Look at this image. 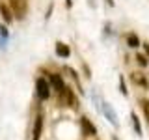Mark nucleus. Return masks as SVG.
<instances>
[{
    "label": "nucleus",
    "instance_id": "nucleus-1",
    "mask_svg": "<svg viewBox=\"0 0 149 140\" xmlns=\"http://www.w3.org/2000/svg\"><path fill=\"white\" fill-rule=\"evenodd\" d=\"M9 9H11L15 19L24 21L26 15H28V2L26 0H9Z\"/></svg>",
    "mask_w": 149,
    "mask_h": 140
},
{
    "label": "nucleus",
    "instance_id": "nucleus-2",
    "mask_svg": "<svg viewBox=\"0 0 149 140\" xmlns=\"http://www.w3.org/2000/svg\"><path fill=\"white\" fill-rule=\"evenodd\" d=\"M36 92H37V97H39L41 101H47L50 97V84H49V80L43 78V77H39L36 80Z\"/></svg>",
    "mask_w": 149,
    "mask_h": 140
},
{
    "label": "nucleus",
    "instance_id": "nucleus-3",
    "mask_svg": "<svg viewBox=\"0 0 149 140\" xmlns=\"http://www.w3.org/2000/svg\"><path fill=\"white\" fill-rule=\"evenodd\" d=\"M49 80H50V84H52V88L56 90V93H58V95H63L67 88H65L62 77H60V75H56V73H52V75H49Z\"/></svg>",
    "mask_w": 149,
    "mask_h": 140
},
{
    "label": "nucleus",
    "instance_id": "nucleus-4",
    "mask_svg": "<svg viewBox=\"0 0 149 140\" xmlns=\"http://www.w3.org/2000/svg\"><path fill=\"white\" fill-rule=\"evenodd\" d=\"M80 125H82V129L86 131L90 136H95V134H97V129L93 127V123H91V121L88 120V118H82V120H80Z\"/></svg>",
    "mask_w": 149,
    "mask_h": 140
},
{
    "label": "nucleus",
    "instance_id": "nucleus-5",
    "mask_svg": "<svg viewBox=\"0 0 149 140\" xmlns=\"http://www.w3.org/2000/svg\"><path fill=\"white\" fill-rule=\"evenodd\" d=\"M56 54H58L60 58H69L71 49H69V45H65V43H56Z\"/></svg>",
    "mask_w": 149,
    "mask_h": 140
},
{
    "label": "nucleus",
    "instance_id": "nucleus-6",
    "mask_svg": "<svg viewBox=\"0 0 149 140\" xmlns=\"http://www.w3.org/2000/svg\"><path fill=\"white\" fill-rule=\"evenodd\" d=\"M41 129H43V118H41V114H39L36 118V123H34V138H32V140H39Z\"/></svg>",
    "mask_w": 149,
    "mask_h": 140
},
{
    "label": "nucleus",
    "instance_id": "nucleus-7",
    "mask_svg": "<svg viewBox=\"0 0 149 140\" xmlns=\"http://www.w3.org/2000/svg\"><path fill=\"white\" fill-rule=\"evenodd\" d=\"M130 80H132L134 84H138V86H142V88H147V86H149L147 78H146V77H142L140 73H132V75H130Z\"/></svg>",
    "mask_w": 149,
    "mask_h": 140
},
{
    "label": "nucleus",
    "instance_id": "nucleus-8",
    "mask_svg": "<svg viewBox=\"0 0 149 140\" xmlns=\"http://www.w3.org/2000/svg\"><path fill=\"white\" fill-rule=\"evenodd\" d=\"M101 106H102V112L106 114V118H108V121H112L114 125H118V116H116V112H112L110 106L106 105V103H104V105H101Z\"/></svg>",
    "mask_w": 149,
    "mask_h": 140
},
{
    "label": "nucleus",
    "instance_id": "nucleus-9",
    "mask_svg": "<svg viewBox=\"0 0 149 140\" xmlns=\"http://www.w3.org/2000/svg\"><path fill=\"white\" fill-rule=\"evenodd\" d=\"M127 43L130 49H136V47H140V39H138V36L136 34H129L127 36Z\"/></svg>",
    "mask_w": 149,
    "mask_h": 140
},
{
    "label": "nucleus",
    "instance_id": "nucleus-10",
    "mask_svg": "<svg viewBox=\"0 0 149 140\" xmlns=\"http://www.w3.org/2000/svg\"><path fill=\"white\" fill-rule=\"evenodd\" d=\"M0 11H2V17H4V21H6V22H11V21H13V13H11V9L8 11V8H6V6H0Z\"/></svg>",
    "mask_w": 149,
    "mask_h": 140
},
{
    "label": "nucleus",
    "instance_id": "nucleus-11",
    "mask_svg": "<svg viewBox=\"0 0 149 140\" xmlns=\"http://www.w3.org/2000/svg\"><path fill=\"white\" fill-rule=\"evenodd\" d=\"M132 127L134 131H136V134H142V127H140V120L136 114H132Z\"/></svg>",
    "mask_w": 149,
    "mask_h": 140
},
{
    "label": "nucleus",
    "instance_id": "nucleus-12",
    "mask_svg": "<svg viewBox=\"0 0 149 140\" xmlns=\"http://www.w3.org/2000/svg\"><path fill=\"white\" fill-rule=\"evenodd\" d=\"M136 60H138V64L142 65V67H146V65H147V62H149L146 54H138V56H136Z\"/></svg>",
    "mask_w": 149,
    "mask_h": 140
},
{
    "label": "nucleus",
    "instance_id": "nucleus-13",
    "mask_svg": "<svg viewBox=\"0 0 149 140\" xmlns=\"http://www.w3.org/2000/svg\"><path fill=\"white\" fill-rule=\"evenodd\" d=\"M142 110H143V114H146V118H147V123H149V101L142 103Z\"/></svg>",
    "mask_w": 149,
    "mask_h": 140
},
{
    "label": "nucleus",
    "instance_id": "nucleus-14",
    "mask_svg": "<svg viewBox=\"0 0 149 140\" xmlns=\"http://www.w3.org/2000/svg\"><path fill=\"white\" fill-rule=\"evenodd\" d=\"M143 50H146V56H147V60H149V43H143Z\"/></svg>",
    "mask_w": 149,
    "mask_h": 140
},
{
    "label": "nucleus",
    "instance_id": "nucleus-15",
    "mask_svg": "<svg viewBox=\"0 0 149 140\" xmlns=\"http://www.w3.org/2000/svg\"><path fill=\"white\" fill-rule=\"evenodd\" d=\"M108 4H110V6H112V0H108Z\"/></svg>",
    "mask_w": 149,
    "mask_h": 140
},
{
    "label": "nucleus",
    "instance_id": "nucleus-16",
    "mask_svg": "<svg viewBox=\"0 0 149 140\" xmlns=\"http://www.w3.org/2000/svg\"><path fill=\"white\" fill-rule=\"evenodd\" d=\"M114 140H118V138H114Z\"/></svg>",
    "mask_w": 149,
    "mask_h": 140
}]
</instances>
